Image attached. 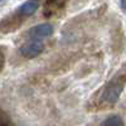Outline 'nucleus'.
<instances>
[{"mask_svg":"<svg viewBox=\"0 0 126 126\" xmlns=\"http://www.w3.org/2000/svg\"><path fill=\"white\" fill-rule=\"evenodd\" d=\"M122 90H124V83L121 81H112V82L109 83V86L105 88L101 98L105 103L113 105L120 100Z\"/></svg>","mask_w":126,"mask_h":126,"instance_id":"nucleus-1","label":"nucleus"},{"mask_svg":"<svg viewBox=\"0 0 126 126\" xmlns=\"http://www.w3.org/2000/svg\"><path fill=\"white\" fill-rule=\"evenodd\" d=\"M44 50V43L40 39H30L20 47V53L25 58H34Z\"/></svg>","mask_w":126,"mask_h":126,"instance_id":"nucleus-2","label":"nucleus"},{"mask_svg":"<svg viewBox=\"0 0 126 126\" xmlns=\"http://www.w3.org/2000/svg\"><path fill=\"white\" fill-rule=\"evenodd\" d=\"M52 34H53V25L49 23H42L34 25L28 32V35L30 39H43L50 37Z\"/></svg>","mask_w":126,"mask_h":126,"instance_id":"nucleus-3","label":"nucleus"},{"mask_svg":"<svg viewBox=\"0 0 126 126\" xmlns=\"http://www.w3.org/2000/svg\"><path fill=\"white\" fill-rule=\"evenodd\" d=\"M38 8H39V0H28L19 6V9L16 10V14L22 18L30 16L37 12Z\"/></svg>","mask_w":126,"mask_h":126,"instance_id":"nucleus-4","label":"nucleus"},{"mask_svg":"<svg viewBox=\"0 0 126 126\" xmlns=\"http://www.w3.org/2000/svg\"><path fill=\"white\" fill-rule=\"evenodd\" d=\"M18 19H23L22 16L18 18V14L15 16H9L6 19H4L1 23H0V30L1 32H12L14 29H16V27L20 24V22H18Z\"/></svg>","mask_w":126,"mask_h":126,"instance_id":"nucleus-5","label":"nucleus"},{"mask_svg":"<svg viewBox=\"0 0 126 126\" xmlns=\"http://www.w3.org/2000/svg\"><path fill=\"white\" fill-rule=\"evenodd\" d=\"M102 125H105V126H107V125H110V126H119V125L122 126L124 121L120 116H117V115H112V116H109L106 120H105L102 122Z\"/></svg>","mask_w":126,"mask_h":126,"instance_id":"nucleus-6","label":"nucleus"},{"mask_svg":"<svg viewBox=\"0 0 126 126\" xmlns=\"http://www.w3.org/2000/svg\"><path fill=\"white\" fill-rule=\"evenodd\" d=\"M4 62H5V56H4V52H3V49L0 48V69L3 68V66H4Z\"/></svg>","mask_w":126,"mask_h":126,"instance_id":"nucleus-7","label":"nucleus"},{"mask_svg":"<svg viewBox=\"0 0 126 126\" xmlns=\"http://www.w3.org/2000/svg\"><path fill=\"white\" fill-rule=\"evenodd\" d=\"M121 5H122V9L125 10V13H126V0H121Z\"/></svg>","mask_w":126,"mask_h":126,"instance_id":"nucleus-8","label":"nucleus"},{"mask_svg":"<svg viewBox=\"0 0 126 126\" xmlns=\"http://www.w3.org/2000/svg\"><path fill=\"white\" fill-rule=\"evenodd\" d=\"M57 1H58V0H47V5H52V4H54Z\"/></svg>","mask_w":126,"mask_h":126,"instance_id":"nucleus-9","label":"nucleus"}]
</instances>
